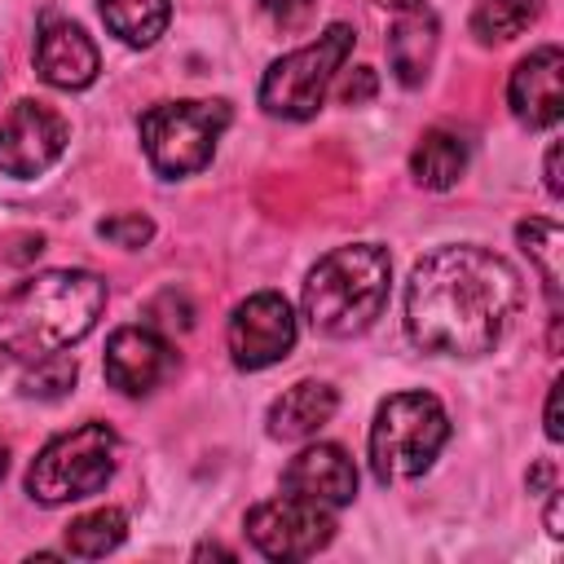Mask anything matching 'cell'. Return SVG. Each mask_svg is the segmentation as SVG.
<instances>
[{"mask_svg":"<svg viewBox=\"0 0 564 564\" xmlns=\"http://www.w3.org/2000/svg\"><path fill=\"white\" fill-rule=\"evenodd\" d=\"M225 123V101H163L141 115V145L159 176H189L212 163Z\"/></svg>","mask_w":564,"mask_h":564,"instance_id":"8992f818","label":"cell"},{"mask_svg":"<svg viewBox=\"0 0 564 564\" xmlns=\"http://www.w3.org/2000/svg\"><path fill=\"white\" fill-rule=\"evenodd\" d=\"M282 489L317 507H344L357 494V467L339 445H308L286 463Z\"/></svg>","mask_w":564,"mask_h":564,"instance_id":"7c38bea8","label":"cell"},{"mask_svg":"<svg viewBox=\"0 0 564 564\" xmlns=\"http://www.w3.org/2000/svg\"><path fill=\"white\" fill-rule=\"evenodd\" d=\"M115 454H119V436L106 423H79L75 432L40 449V458L26 471V494L44 507L88 498L110 480Z\"/></svg>","mask_w":564,"mask_h":564,"instance_id":"5b68a950","label":"cell"},{"mask_svg":"<svg viewBox=\"0 0 564 564\" xmlns=\"http://www.w3.org/2000/svg\"><path fill=\"white\" fill-rule=\"evenodd\" d=\"M172 361H176L172 348L145 326H123L106 344V379H110V388H119L128 397H141L154 383H163Z\"/></svg>","mask_w":564,"mask_h":564,"instance_id":"8fae6325","label":"cell"},{"mask_svg":"<svg viewBox=\"0 0 564 564\" xmlns=\"http://www.w3.org/2000/svg\"><path fill=\"white\" fill-rule=\"evenodd\" d=\"M106 26L123 40V44H154L172 18L167 0H97Z\"/></svg>","mask_w":564,"mask_h":564,"instance_id":"d6986e66","label":"cell"},{"mask_svg":"<svg viewBox=\"0 0 564 564\" xmlns=\"http://www.w3.org/2000/svg\"><path fill=\"white\" fill-rule=\"evenodd\" d=\"M97 234H101V238H110L115 247H141V242H150L154 225H150L141 212H132V216H110V220H101V225H97Z\"/></svg>","mask_w":564,"mask_h":564,"instance_id":"d4e9b609","label":"cell"},{"mask_svg":"<svg viewBox=\"0 0 564 564\" xmlns=\"http://www.w3.org/2000/svg\"><path fill=\"white\" fill-rule=\"evenodd\" d=\"M388 273H392V260L383 247L375 242L335 247L330 256L317 260V269L304 282L308 326L335 339L366 330L388 300Z\"/></svg>","mask_w":564,"mask_h":564,"instance_id":"3957f363","label":"cell"},{"mask_svg":"<svg viewBox=\"0 0 564 564\" xmlns=\"http://www.w3.org/2000/svg\"><path fill=\"white\" fill-rule=\"evenodd\" d=\"M546 436L560 441V383H551V397H546Z\"/></svg>","mask_w":564,"mask_h":564,"instance_id":"83f0119b","label":"cell"},{"mask_svg":"<svg viewBox=\"0 0 564 564\" xmlns=\"http://www.w3.org/2000/svg\"><path fill=\"white\" fill-rule=\"evenodd\" d=\"M123 533H128L123 511L97 507V511H88V516H79V520L66 524V551L70 555H84V560H97V555L115 551L123 542Z\"/></svg>","mask_w":564,"mask_h":564,"instance_id":"44dd1931","label":"cell"},{"mask_svg":"<svg viewBox=\"0 0 564 564\" xmlns=\"http://www.w3.org/2000/svg\"><path fill=\"white\" fill-rule=\"evenodd\" d=\"M194 555H225V560H229V555H234V551H225V546H216V542H207V546H198V551H194Z\"/></svg>","mask_w":564,"mask_h":564,"instance_id":"f546056e","label":"cell"},{"mask_svg":"<svg viewBox=\"0 0 564 564\" xmlns=\"http://www.w3.org/2000/svg\"><path fill=\"white\" fill-rule=\"evenodd\" d=\"M22 397H40V401H57L75 388V361L66 352H44L35 361H26L22 379H18Z\"/></svg>","mask_w":564,"mask_h":564,"instance_id":"7402d4cb","label":"cell"},{"mask_svg":"<svg viewBox=\"0 0 564 564\" xmlns=\"http://www.w3.org/2000/svg\"><path fill=\"white\" fill-rule=\"evenodd\" d=\"M66 150V119L44 101H18L0 119V172L40 176Z\"/></svg>","mask_w":564,"mask_h":564,"instance_id":"30bf717a","label":"cell"},{"mask_svg":"<svg viewBox=\"0 0 564 564\" xmlns=\"http://www.w3.org/2000/svg\"><path fill=\"white\" fill-rule=\"evenodd\" d=\"M538 13H542V0H480L471 13V35L485 44H507L529 22H538Z\"/></svg>","mask_w":564,"mask_h":564,"instance_id":"ffe728a7","label":"cell"},{"mask_svg":"<svg viewBox=\"0 0 564 564\" xmlns=\"http://www.w3.org/2000/svg\"><path fill=\"white\" fill-rule=\"evenodd\" d=\"M339 397L330 383H317V379H300L295 388H286L273 405H269V436L278 441H300V436H313L322 423H330Z\"/></svg>","mask_w":564,"mask_h":564,"instance_id":"2e32d148","label":"cell"},{"mask_svg":"<svg viewBox=\"0 0 564 564\" xmlns=\"http://www.w3.org/2000/svg\"><path fill=\"white\" fill-rule=\"evenodd\" d=\"M546 189L560 198L564 194V181H560V141L546 145Z\"/></svg>","mask_w":564,"mask_h":564,"instance_id":"4316f807","label":"cell"},{"mask_svg":"<svg viewBox=\"0 0 564 564\" xmlns=\"http://www.w3.org/2000/svg\"><path fill=\"white\" fill-rule=\"evenodd\" d=\"M463 167H467V141L458 132H449V128L423 132V141L410 154V172L427 189H449L463 176Z\"/></svg>","mask_w":564,"mask_h":564,"instance_id":"e0dca14e","label":"cell"},{"mask_svg":"<svg viewBox=\"0 0 564 564\" xmlns=\"http://www.w3.org/2000/svg\"><path fill=\"white\" fill-rule=\"evenodd\" d=\"M352 53V26L335 22L326 35H317L313 44L278 57L264 79H260V106L269 115L282 119H308L322 106V93L330 84V75L344 66V57Z\"/></svg>","mask_w":564,"mask_h":564,"instance_id":"52a82bcc","label":"cell"},{"mask_svg":"<svg viewBox=\"0 0 564 564\" xmlns=\"http://www.w3.org/2000/svg\"><path fill=\"white\" fill-rule=\"evenodd\" d=\"M449 436V419L432 392H397L379 405L370 427V467L379 485L410 480L432 467Z\"/></svg>","mask_w":564,"mask_h":564,"instance_id":"277c9868","label":"cell"},{"mask_svg":"<svg viewBox=\"0 0 564 564\" xmlns=\"http://www.w3.org/2000/svg\"><path fill=\"white\" fill-rule=\"evenodd\" d=\"M35 66L53 88H88L97 79V44L75 22H44L35 40Z\"/></svg>","mask_w":564,"mask_h":564,"instance_id":"9a60e30c","label":"cell"},{"mask_svg":"<svg viewBox=\"0 0 564 564\" xmlns=\"http://www.w3.org/2000/svg\"><path fill=\"white\" fill-rule=\"evenodd\" d=\"M295 344V317L291 304L278 291L247 295L229 317V352L242 370H264L282 361Z\"/></svg>","mask_w":564,"mask_h":564,"instance_id":"9c48e42d","label":"cell"},{"mask_svg":"<svg viewBox=\"0 0 564 564\" xmlns=\"http://www.w3.org/2000/svg\"><path fill=\"white\" fill-rule=\"evenodd\" d=\"M4 467H9V445L0 441V480H4Z\"/></svg>","mask_w":564,"mask_h":564,"instance_id":"4dcf8cb0","label":"cell"},{"mask_svg":"<svg viewBox=\"0 0 564 564\" xmlns=\"http://www.w3.org/2000/svg\"><path fill=\"white\" fill-rule=\"evenodd\" d=\"M106 304V282L84 269H53L22 282L0 308V361H35L84 339Z\"/></svg>","mask_w":564,"mask_h":564,"instance_id":"7a4b0ae2","label":"cell"},{"mask_svg":"<svg viewBox=\"0 0 564 564\" xmlns=\"http://www.w3.org/2000/svg\"><path fill=\"white\" fill-rule=\"evenodd\" d=\"M546 533H551V538L564 533V529H560V489H551V502H546Z\"/></svg>","mask_w":564,"mask_h":564,"instance_id":"f1b7e54d","label":"cell"},{"mask_svg":"<svg viewBox=\"0 0 564 564\" xmlns=\"http://www.w3.org/2000/svg\"><path fill=\"white\" fill-rule=\"evenodd\" d=\"M379 9L392 13L388 26V62L397 70L401 84H423L436 57V18L427 9V0H375Z\"/></svg>","mask_w":564,"mask_h":564,"instance_id":"4fadbf2b","label":"cell"},{"mask_svg":"<svg viewBox=\"0 0 564 564\" xmlns=\"http://www.w3.org/2000/svg\"><path fill=\"white\" fill-rule=\"evenodd\" d=\"M375 97V70L370 66H357L344 84H339V101L344 106H361V101H370Z\"/></svg>","mask_w":564,"mask_h":564,"instance_id":"484cf974","label":"cell"},{"mask_svg":"<svg viewBox=\"0 0 564 564\" xmlns=\"http://www.w3.org/2000/svg\"><path fill=\"white\" fill-rule=\"evenodd\" d=\"M516 238H520V251L538 264V273H542V286H546V295H551V317H560V282H564V229L555 225V220H524L520 229H516Z\"/></svg>","mask_w":564,"mask_h":564,"instance_id":"ac0fdd59","label":"cell"},{"mask_svg":"<svg viewBox=\"0 0 564 564\" xmlns=\"http://www.w3.org/2000/svg\"><path fill=\"white\" fill-rule=\"evenodd\" d=\"M335 533L330 507H317L308 498L282 494L247 511V538L269 560H308L317 555Z\"/></svg>","mask_w":564,"mask_h":564,"instance_id":"ba28073f","label":"cell"},{"mask_svg":"<svg viewBox=\"0 0 564 564\" xmlns=\"http://www.w3.org/2000/svg\"><path fill=\"white\" fill-rule=\"evenodd\" d=\"M560 75H564V57L555 44H542L533 48L516 70H511V110L520 123L529 128H551L560 119V106H564V93H560Z\"/></svg>","mask_w":564,"mask_h":564,"instance_id":"5bb4252c","label":"cell"},{"mask_svg":"<svg viewBox=\"0 0 564 564\" xmlns=\"http://www.w3.org/2000/svg\"><path fill=\"white\" fill-rule=\"evenodd\" d=\"M520 308L516 269L485 247H436L405 286V330L423 352L480 357Z\"/></svg>","mask_w":564,"mask_h":564,"instance_id":"6da1fadb","label":"cell"},{"mask_svg":"<svg viewBox=\"0 0 564 564\" xmlns=\"http://www.w3.org/2000/svg\"><path fill=\"white\" fill-rule=\"evenodd\" d=\"M145 317L159 322L163 330H189L194 326V308L181 291H159L150 304H145Z\"/></svg>","mask_w":564,"mask_h":564,"instance_id":"603a6c76","label":"cell"},{"mask_svg":"<svg viewBox=\"0 0 564 564\" xmlns=\"http://www.w3.org/2000/svg\"><path fill=\"white\" fill-rule=\"evenodd\" d=\"M260 9L278 31L295 35V31H308V22L317 13V0H260Z\"/></svg>","mask_w":564,"mask_h":564,"instance_id":"cb8c5ba5","label":"cell"}]
</instances>
